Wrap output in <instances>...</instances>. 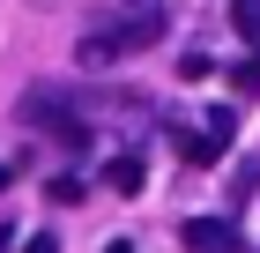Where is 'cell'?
Listing matches in <instances>:
<instances>
[{
    "label": "cell",
    "instance_id": "1",
    "mask_svg": "<svg viewBox=\"0 0 260 253\" xmlns=\"http://www.w3.org/2000/svg\"><path fill=\"white\" fill-rule=\"evenodd\" d=\"M164 38V22H156V8L149 15H134V22H112V30H97V38H82V67H112V60H126V52H141V45H156Z\"/></svg>",
    "mask_w": 260,
    "mask_h": 253
},
{
    "label": "cell",
    "instance_id": "2",
    "mask_svg": "<svg viewBox=\"0 0 260 253\" xmlns=\"http://www.w3.org/2000/svg\"><path fill=\"white\" fill-rule=\"evenodd\" d=\"M186 253H238V223L231 216H193V223H179Z\"/></svg>",
    "mask_w": 260,
    "mask_h": 253
},
{
    "label": "cell",
    "instance_id": "3",
    "mask_svg": "<svg viewBox=\"0 0 260 253\" xmlns=\"http://www.w3.org/2000/svg\"><path fill=\"white\" fill-rule=\"evenodd\" d=\"M231 127H238L231 112H208V119H201V134H186V164H216L223 142H231Z\"/></svg>",
    "mask_w": 260,
    "mask_h": 253
},
{
    "label": "cell",
    "instance_id": "4",
    "mask_svg": "<svg viewBox=\"0 0 260 253\" xmlns=\"http://www.w3.org/2000/svg\"><path fill=\"white\" fill-rule=\"evenodd\" d=\"M141 172H149V164H141L134 149H119L112 164H104V186H112V194H134V186H141Z\"/></svg>",
    "mask_w": 260,
    "mask_h": 253
},
{
    "label": "cell",
    "instance_id": "5",
    "mask_svg": "<svg viewBox=\"0 0 260 253\" xmlns=\"http://www.w3.org/2000/svg\"><path fill=\"white\" fill-rule=\"evenodd\" d=\"M231 22H238L245 38H253V45H260V0H231Z\"/></svg>",
    "mask_w": 260,
    "mask_h": 253
},
{
    "label": "cell",
    "instance_id": "6",
    "mask_svg": "<svg viewBox=\"0 0 260 253\" xmlns=\"http://www.w3.org/2000/svg\"><path fill=\"white\" fill-rule=\"evenodd\" d=\"M231 82H238V97H253V90H260V60H245V67H231Z\"/></svg>",
    "mask_w": 260,
    "mask_h": 253
},
{
    "label": "cell",
    "instance_id": "7",
    "mask_svg": "<svg viewBox=\"0 0 260 253\" xmlns=\"http://www.w3.org/2000/svg\"><path fill=\"white\" fill-rule=\"evenodd\" d=\"M22 253H60V238H52V231H38L30 246H22Z\"/></svg>",
    "mask_w": 260,
    "mask_h": 253
},
{
    "label": "cell",
    "instance_id": "8",
    "mask_svg": "<svg viewBox=\"0 0 260 253\" xmlns=\"http://www.w3.org/2000/svg\"><path fill=\"white\" fill-rule=\"evenodd\" d=\"M104 253H134V246H126V238H112V246H104Z\"/></svg>",
    "mask_w": 260,
    "mask_h": 253
},
{
    "label": "cell",
    "instance_id": "9",
    "mask_svg": "<svg viewBox=\"0 0 260 253\" xmlns=\"http://www.w3.org/2000/svg\"><path fill=\"white\" fill-rule=\"evenodd\" d=\"M8 179H15V172H8V164H0V194H8Z\"/></svg>",
    "mask_w": 260,
    "mask_h": 253
},
{
    "label": "cell",
    "instance_id": "10",
    "mask_svg": "<svg viewBox=\"0 0 260 253\" xmlns=\"http://www.w3.org/2000/svg\"><path fill=\"white\" fill-rule=\"evenodd\" d=\"M134 8H141V15H149V8H156V0H134Z\"/></svg>",
    "mask_w": 260,
    "mask_h": 253
}]
</instances>
